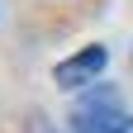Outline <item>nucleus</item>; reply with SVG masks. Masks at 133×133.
Listing matches in <instances>:
<instances>
[{
	"label": "nucleus",
	"instance_id": "obj_1",
	"mask_svg": "<svg viewBox=\"0 0 133 133\" xmlns=\"http://www.w3.org/2000/svg\"><path fill=\"white\" fill-rule=\"evenodd\" d=\"M105 62H109V52L100 43H90V48H81V52H71L66 62H57L52 81H57L62 90H81V86H90V81L105 71Z\"/></svg>",
	"mask_w": 133,
	"mask_h": 133
},
{
	"label": "nucleus",
	"instance_id": "obj_2",
	"mask_svg": "<svg viewBox=\"0 0 133 133\" xmlns=\"http://www.w3.org/2000/svg\"><path fill=\"white\" fill-rule=\"evenodd\" d=\"M114 133H133V114H124V124L114 128Z\"/></svg>",
	"mask_w": 133,
	"mask_h": 133
}]
</instances>
